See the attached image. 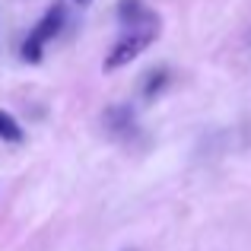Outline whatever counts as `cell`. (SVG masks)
<instances>
[{"label":"cell","instance_id":"7","mask_svg":"<svg viewBox=\"0 0 251 251\" xmlns=\"http://www.w3.org/2000/svg\"><path fill=\"white\" fill-rule=\"evenodd\" d=\"M76 3H80V6H89V3H92V0H76Z\"/></svg>","mask_w":251,"mask_h":251},{"label":"cell","instance_id":"3","mask_svg":"<svg viewBox=\"0 0 251 251\" xmlns=\"http://www.w3.org/2000/svg\"><path fill=\"white\" fill-rule=\"evenodd\" d=\"M118 23L124 29H137V25H150V23H159L153 10L143 6V0H121L118 3Z\"/></svg>","mask_w":251,"mask_h":251},{"label":"cell","instance_id":"6","mask_svg":"<svg viewBox=\"0 0 251 251\" xmlns=\"http://www.w3.org/2000/svg\"><path fill=\"white\" fill-rule=\"evenodd\" d=\"M166 86H169V70L166 67L147 74V80H143V99H156L162 89H166Z\"/></svg>","mask_w":251,"mask_h":251},{"label":"cell","instance_id":"2","mask_svg":"<svg viewBox=\"0 0 251 251\" xmlns=\"http://www.w3.org/2000/svg\"><path fill=\"white\" fill-rule=\"evenodd\" d=\"M64 19H67L64 3H61V0H57V3H51L48 10H45V16L32 25L29 38L23 42V61H29V64H38V61H42V48L64 29Z\"/></svg>","mask_w":251,"mask_h":251},{"label":"cell","instance_id":"5","mask_svg":"<svg viewBox=\"0 0 251 251\" xmlns=\"http://www.w3.org/2000/svg\"><path fill=\"white\" fill-rule=\"evenodd\" d=\"M0 140L3 143H23L25 140L23 124H19L10 111H3V108H0Z\"/></svg>","mask_w":251,"mask_h":251},{"label":"cell","instance_id":"1","mask_svg":"<svg viewBox=\"0 0 251 251\" xmlns=\"http://www.w3.org/2000/svg\"><path fill=\"white\" fill-rule=\"evenodd\" d=\"M159 35V23H150V25H137V29H124V35L111 45V51L105 54V70H118L124 64L137 61L150 45L156 42Z\"/></svg>","mask_w":251,"mask_h":251},{"label":"cell","instance_id":"4","mask_svg":"<svg viewBox=\"0 0 251 251\" xmlns=\"http://www.w3.org/2000/svg\"><path fill=\"white\" fill-rule=\"evenodd\" d=\"M105 127H108L111 134H127V130H134V108H130V105H111V108L105 111Z\"/></svg>","mask_w":251,"mask_h":251}]
</instances>
